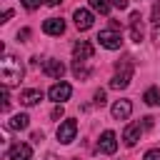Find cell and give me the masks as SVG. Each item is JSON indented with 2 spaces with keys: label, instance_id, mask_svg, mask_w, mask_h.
<instances>
[{
  "label": "cell",
  "instance_id": "1",
  "mask_svg": "<svg viewBox=\"0 0 160 160\" xmlns=\"http://www.w3.org/2000/svg\"><path fill=\"white\" fill-rule=\"evenodd\" d=\"M22 72H25V68H22V62H20L15 55H5V58L0 60V80H2L5 88L20 85Z\"/></svg>",
  "mask_w": 160,
  "mask_h": 160
},
{
  "label": "cell",
  "instance_id": "2",
  "mask_svg": "<svg viewBox=\"0 0 160 160\" xmlns=\"http://www.w3.org/2000/svg\"><path fill=\"white\" fill-rule=\"evenodd\" d=\"M132 80V58H125L122 62H118V72L112 75L110 80V88L112 90H125Z\"/></svg>",
  "mask_w": 160,
  "mask_h": 160
},
{
  "label": "cell",
  "instance_id": "3",
  "mask_svg": "<svg viewBox=\"0 0 160 160\" xmlns=\"http://www.w3.org/2000/svg\"><path fill=\"white\" fill-rule=\"evenodd\" d=\"M95 40H98L102 48H108V50H118V48L122 45V38H120V32H118V30H112V28H108V30H100Z\"/></svg>",
  "mask_w": 160,
  "mask_h": 160
},
{
  "label": "cell",
  "instance_id": "4",
  "mask_svg": "<svg viewBox=\"0 0 160 160\" xmlns=\"http://www.w3.org/2000/svg\"><path fill=\"white\" fill-rule=\"evenodd\" d=\"M75 135H78V122H75V120H62L60 128H58V142L70 145V142L75 140Z\"/></svg>",
  "mask_w": 160,
  "mask_h": 160
},
{
  "label": "cell",
  "instance_id": "5",
  "mask_svg": "<svg viewBox=\"0 0 160 160\" xmlns=\"http://www.w3.org/2000/svg\"><path fill=\"white\" fill-rule=\"evenodd\" d=\"M115 150H118V138H115V132H112V130H105V132L100 135V140H98V152L112 155Z\"/></svg>",
  "mask_w": 160,
  "mask_h": 160
},
{
  "label": "cell",
  "instance_id": "6",
  "mask_svg": "<svg viewBox=\"0 0 160 160\" xmlns=\"http://www.w3.org/2000/svg\"><path fill=\"white\" fill-rule=\"evenodd\" d=\"M70 95H72V88H70L68 82H55V85L48 90V98H50V100H55L58 105H60L62 100H68Z\"/></svg>",
  "mask_w": 160,
  "mask_h": 160
},
{
  "label": "cell",
  "instance_id": "7",
  "mask_svg": "<svg viewBox=\"0 0 160 160\" xmlns=\"http://www.w3.org/2000/svg\"><path fill=\"white\" fill-rule=\"evenodd\" d=\"M72 55H75V60H82V62H88V60L95 55V48H92L88 40H78V42L72 45Z\"/></svg>",
  "mask_w": 160,
  "mask_h": 160
},
{
  "label": "cell",
  "instance_id": "8",
  "mask_svg": "<svg viewBox=\"0 0 160 160\" xmlns=\"http://www.w3.org/2000/svg\"><path fill=\"white\" fill-rule=\"evenodd\" d=\"M72 18H75V28L78 30H90L92 28V12L90 10H85V8H78L75 12H72Z\"/></svg>",
  "mask_w": 160,
  "mask_h": 160
},
{
  "label": "cell",
  "instance_id": "9",
  "mask_svg": "<svg viewBox=\"0 0 160 160\" xmlns=\"http://www.w3.org/2000/svg\"><path fill=\"white\" fill-rule=\"evenodd\" d=\"M130 38H132V42H142V38H145L140 12H132V15H130Z\"/></svg>",
  "mask_w": 160,
  "mask_h": 160
},
{
  "label": "cell",
  "instance_id": "10",
  "mask_svg": "<svg viewBox=\"0 0 160 160\" xmlns=\"http://www.w3.org/2000/svg\"><path fill=\"white\" fill-rule=\"evenodd\" d=\"M32 158V148L25 142H15L8 152V160H30Z\"/></svg>",
  "mask_w": 160,
  "mask_h": 160
},
{
  "label": "cell",
  "instance_id": "11",
  "mask_svg": "<svg viewBox=\"0 0 160 160\" xmlns=\"http://www.w3.org/2000/svg\"><path fill=\"white\" fill-rule=\"evenodd\" d=\"M42 72H45L48 78L60 80V78L65 75V65H62L60 60H45V62H42Z\"/></svg>",
  "mask_w": 160,
  "mask_h": 160
},
{
  "label": "cell",
  "instance_id": "12",
  "mask_svg": "<svg viewBox=\"0 0 160 160\" xmlns=\"http://www.w3.org/2000/svg\"><path fill=\"white\" fill-rule=\"evenodd\" d=\"M140 135H142V125H140V122H130V125L125 128V132H122V140H125L128 148H132V145L140 140Z\"/></svg>",
  "mask_w": 160,
  "mask_h": 160
},
{
  "label": "cell",
  "instance_id": "13",
  "mask_svg": "<svg viewBox=\"0 0 160 160\" xmlns=\"http://www.w3.org/2000/svg\"><path fill=\"white\" fill-rule=\"evenodd\" d=\"M42 32H45V35H62V32H65V20H60V18H48V20L42 22Z\"/></svg>",
  "mask_w": 160,
  "mask_h": 160
},
{
  "label": "cell",
  "instance_id": "14",
  "mask_svg": "<svg viewBox=\"0 0 160 160\" xmlns=\"http://www.w3.org/2000/svg\"><path fill=\"white\" fill-rule=\"evenodd\" d=\"M110 112H112V118H115V120H128V118H130V112H132V102H130V100H118V102L112 105V110H110Z\"/></svg>",
  "mask_w": 160,
  "mask_h": 160
},
{
  "label": "cell",
  "instance_id": "15",
  "mask_svg": "<svg viewBox=\"0 0 160 160\" xmlns=\"http://www.w3.org/2000/svg\"><path fill=\"white\" fill-rule=\"evenodd\" d=\"M28 125H30V118H28L25 112H18V115H12V118L5 122L8 130H25Z\"/></svg>",
  "mask_w": 160,
  "mask_h": 160
},
{
  "label": "cell",
  "instance_id": "16",
  "mask_svg": "<svg viewBox=\"0 0 160 160\" xmlns=\"http://www.w3.org/2000/svg\"><path fill=\"white\" fill-rule=\"evenodd\" d=\"M40 100H42V90H35V88H32V90H25V92L20 95V102L28 105V108H30V105H38Z\"/></svg>",
  "mask_w": 160,
  "mask_h": 160
},
{
  "label": "cell",
  "instance_id": "17",
  "mask_svg": "<svg viewBox=\"0 0 160 160\" xmlns=\"http://www.w3.org/2000/svg\"><path fill=\"white\" fill-rule=\"evenodd\" d=\"M72 72H75V78H78V80L90 78V68H88L82 60H75V62H72Z\"/></svg>",
  "mask_w": 160,
  "mask_h": 160
},
{
  "label": "cell",
  "instance_id": "18",
  "mask_svg": "<svg viewBox=\"0 0 160 160\" xmlns=\"http://www.w3.org/2000/svg\"><path fill=\"white\" fill-rule=\"evenodd\" d=\"M142 100H145L148 105H160V92H158V88H150V90H145Z\"/></svg>",
  "mask_w": 160,
  "mask_h": 160
},
{
  "label": "cell",
  "instance_id": "19",
  "mask_svg": "<svg viewBox=\"0 0 160 160\" xmlns=\"http://www.w3.org/2000/svg\"><path fill=\"white\" fill-rule=\"evenodd\" d=\"M90 8L95 12H100V15H108L110 12V2L108 0H90Z\"/></svg>",
  "mask_w": 160,
  "mask_h": 160
},
{
  "label": "cell",
  "instance_id": "20",
  "mask_svg": "<svg viewBox=\"0 0 160 160\" xmlns=\"http://www.w3.org/2000/svg\"><path fill=\"white\" fill-rule=\"evenodd\" d=\"M142 160H160V148H152V150H148Z\"/></svg>",
  "mask_w": 160,
  "mask_h": 160
},
{
  "label": "cell",
  "instance_id": "21",
  "mask_svg": "<svg viewBox=\"0 0 160 160\" xmlns=\"http://www.w3.org/2000/svg\"><path fill=\"white\" fill-rule=\"evenodd\" d=\"M92 102H95L98 108H102V105H105V90H98V92H95V100H92Z\"/></svg>",
  "mask_w": 160,
  "mask_h": 160
},
{
  "label": "cell",
  "instance_id": "22",
  "mask_svg": "<svg viewBox=\"0 0 160 160\" xmlns=\"http://www.w3.org/2000/svg\"><path fill=\"white\" fill-rule=\"evenodd\" d=\"M62 112H65V110H62V105H55V108H52V112H50V118H52V120H60V118H62Z\"/></svg>",
  "mask_w": 160,
  "mask_h": 160
},
{
  "label": "cell",
  "instance_id": "23",
  "mask_svg": "<svg viewBox=\"0 0 160 160\" xmlns=\"http://www.w3.org/2000/svg\"><path fill=\"white\" fill-rule=\"evenodd\" d=\"M20 2H22V8H28V10H35L42 0H20Z\"/></svg>",
  "mask_w": 160,
  "mask_h": 160
},
{
  "label": "cell",
  "instance_id": "24",
  "mask_svg": "<svg viewBox=\"0 0 160 160\" xmlns=\"http://www.w3.org/2000/svg\"><path fill=\"white\" fill-rule=\"evenodd\" d=\"M152 40H155L158 48H160V22H155V28H152Z\"/></svg>",
  "mask_w": 160,
  "mask_h": 160
},
{
  "label": "cell",
  "instance_id": "25",
  "mask_svg": "<svg viewBox=\"0 0 160 160\" xmlns=\"http://www.w3.org/2000/svg\"><path fill=\"white\" fill-rule=\"evenodd\" d=\"M18 38H20V40H22V42H25V40H28V38H30V30H28V28H22V30H20V32H18Z\"/></svg>",
  "mask_w": 160,
  "mask_h": 160
},
{
  "label": "cell",
  "instance_id": "26",
  "mask_svg": "<svg viewBox=\"0 0 160 160\" xmlns=\"http://www.w3.org/2000/svg\"><path fill=\"white\" fill-rule=\"evenodd\" d=\"M110 2H112L115 8H120V10H125V8H128V0H110Z\"/></svg>",
  "mask_w": 160,
  "mask_h": 160
},
{
  "label": "cell",
  "instance_id": "27",
  "mask_svg": "<svg viewBox=\"0 0 160 160\" xmlns=\"http://www.w3.org/2000/svg\"><path fill=\"white\" fill-rule=\"evenodd\" d=\"M142 128H152V118H150V115L142 118Z\"/></svg>",
  "mask_w": 160,
  "mask_h": 160
},
{
  "label": "cell",
  "instance_id": "28",
  "mask_svg": "<svg viewBox=\"0 0 160 160\" xmlns=\"http://www.w3.org/2000/svg\"><path fill=\"white\" fill-rule=\"evenodd\" d=\"M10 18H12V10H5V12H2V22H8Z\"/></svg>",
  "mask_w": 160,
  "mask_h": 160
},
{
  "label": "cell",
  "instance_id": "29",
  "mask_svg": "<svg viewBox=\"0 0 160 160\" xmlns=\"http://www.w3.org/2000/svg\"><path fill=\"white\" fill-rule=\"evenodd\" d=\"M42 2H45V5H50V8H55V5H60L62 0H42Z\"/></svg>",
  "mask_w": 160,
  "mask_h": 160
},
{
  "label": "cell",
  "instance_id": "30",
  "mask_svg": "<svg viewBox=\"0 0 160 160\" xmlns=\"http://www.w3.org/2000/svg\"><path fill=\"white\" fill-rule=\"evenodd\" d=\"M45 160H60V158H58L55 152H48V158H45Z\"/></svg>",
  "mask_w": 160,
  "mask_h": 160
}]
</instances>
